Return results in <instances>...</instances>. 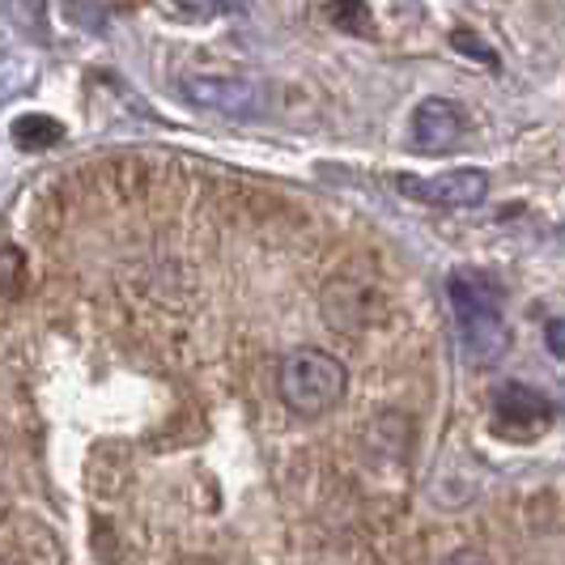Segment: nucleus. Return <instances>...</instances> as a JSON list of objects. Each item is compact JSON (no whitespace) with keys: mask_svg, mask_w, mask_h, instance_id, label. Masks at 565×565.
Wrapping results in <instances>:
<instances>
[{"mask_svg":"<svg viewBox=\"0 0 565 565\" xmlns=\"http://www.w3.org/2000/svg\"><path fill=\"white\" fill-rule=\"evenodd\" d=\"M463 132H468V119L455 107L451 98H422L413 107V119H408V141L422 153H451L463 145Z\"/></svg>","mask_w":565,"mask_h":565,"instance_id":"39448f33","label":"nucleus"},{"mask_svg":"<svg viewBox=\"0 0 565 565\" xmlns=\"http://www.w3.org/2000/svg\"><path fill=\"white\" fill-rule=\"evenodd\" d=\"M328 22L337 30H349V34H370L374 30L366 0H332L328 4Z\"/></svg>","mask_w":565,"mask_h":565,"instance_id":"0eeeda50","label":"nucleus"},{"mask_svg":"<svg viewBox=\"0 0 565 565\" xmlns=\"http://www.w3.org/2000/svg\"><path fill=\"white\" fill-rule=\"evenodd\" d=\"M447 302L455 311V323L463 332L468 358L477 366H493L507 349V302H502V285L481 268H455L447 277Z\"/></svg>","mask_w":565,"mask_h":565,"instance_id":"f257e3e1","label":"nucleus"},{"mask_svg":"<svg viewBox=\"0 0 565 565\" xmlns=\"http://www.w3.org/2000/svg\"><path fill=\"white\" fill-rule=\"evenodd\" d=\"M277 392L298 417H323L349 392V370L323 349H298L277 370Z\"/></svg>","mask_w":565,"mask_h":565,"instance_id":"f03ea898","label":"nucleus"},{"mask_svg":"<svg viewBox=\"0 0 565 565\" xmlns=\"http://www.w3.org/2000/svg\"><path fill=\"white\" fill-rule=\"evenodd\" d=\"M13 137L26 149H43V145H56L64 137V128H60L56 119H47V115H26V119L13 124Z\"/></svg>","mask_w":565,"mask_h":565,"instance_id":"6e6552de","label":"nucleus"},{"mask_svg":"<svg viewBox=\"0 0 565 565\" xmlns=\"http://www.w3.org/2000/svg\"><path fill=\"white\" fill-rule=\"evenodd\" d=\"M451 43H455V47H459V52H463V56H481L484 64H498V56H493V52H489V47H484L481 39H468V34H463V30H459V34H455Z\"/></svg>","mask_w":565,"mask_h":565,"instance_id":"1a4fd4ad","label":"nucleus"},{"mask_svg":"<svg viewBox=\"0 0 565 565\" xmlns=\"http://www.w3.org/2000/svg\"><path fill=\"white\" fill-rule=\"evenodd\" d=\"M183 98L204 111H217L226 119H255L268 111V89L252 77H222V73H192L179 82Z\"/></svg>","mask_w":565,"mask_h":565,"instance_id":"7ed1b4c3","label":"nucleus"},{"mask_svg":"<svg viewBox=\"0 0 565 565\" xmlns=\"http://www.w3.org/2000/svg\"><path fill=\"white\" fill-rule=\"evenodd\" d=\"M498 417L507 422V429L514 434H536L548 425L553 417V408H548V399L532 392V387H523V383H507L502 392H498Z\"/></svg>","mask_w":565,"mask_h":565,"instance_id":"423d86ee","label":"nucleus"},{"mask_svg":"<svg viewBox=\"0 0 565 565\" xmlns=\"http://www.w3.org/2000/svg\"><path fill=\"white\" fill-rule=\"evenodd\" d=\"M443 565H493V562H489L484 553H472V548H459V553H451V557H447Z\"/></svg>","mask_w":565,"mask_h":565,"instance_id":"9d476101","label":"nucleus"},{"mask_svg":"<svg viewBox=\"0 0 565 565\" xmlns=\"http://www.w3.org/2000/svg\"><path fill=\"white\" fill-rule=\"evenodd\" d=\"M548 349H553L557 358H565V323L562 319H553V323H548Z\"/></svg>","mask_w":565,"mask_h":565,"instance_id":"9b49d317","label":"nucleus"},{"mask_svg":"<svg viewBox=\"0 0 565 565\" xmlns=\"http://www.w3.org/2000/svg\"><path fill=\"white\" fill-rule=\"evenodd\" d=\"M396 188L408 200L429 204V209H477L489 192V174L484 170H447V174H434V179L399 174Z\"/></svg>","mask_w":565,"mask_h":565,"instance_id":"20e7f679","label":"nucleus"}]
</instances>
